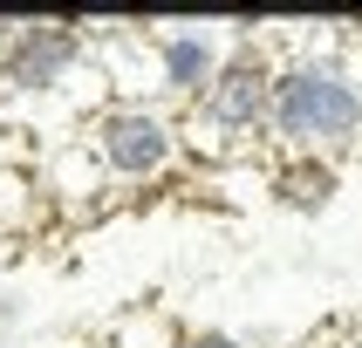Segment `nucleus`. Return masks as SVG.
Listing matches in <instances>:
<instances>
[{
	"instance_id": "obj_1",
	"label": "nucleus",
	"mask_w": 362,
	"mask_h": 348,
	"mask_svg": "<svg viewBox=\"0 0 362 348\" xmlns=\"http://www.w3.org/2000/svg\"><path fill=\"white\" fill-rule=\"evenodd\" d=\"M267 143L281 157H328L342 164L362 143V76L335 41L322 48H287L281 41V76H274V109H267Z\"/></svg>"
},
{
	"instance_id": "obj_2",
	"label": "nucleus",
	"mask_w": 362,
	"mask_h": 348,
	"mask_svg": "<svg viewBox=\"0 0 362 348\" xmlns=\"http://www.w3.org/2000/svg\"><path fill=\"white\" fill-rule=\"evenodd\" d=\"M274 76H281V35H233V55L212 76L192 109L178 116V143L205 164H233L253 143H267V109H274Z\"/></svg>"
},
{
	"instance_id": "obj_3",
	"label": "nucleus",
	"mask_w": 362,
	"mask_h": 348,
	"mask_svg": "<svg viewBox=\"0 0 362 348\" xmlns=\"http://www.w3.org/2000/svg\"><path fill=\"white\" fill-rule=\"evenodd\" d=\"M89 143V157L103 164V178L110 184H158L178 171L185 143H178V116L164 109V102H96L76 130Z\"/></svg>"
},
{
	"instance_id": "obj_4",
	"label": "nucleus",
	"mask_w": 362,
	"mask_h": 348,
	"mask_svg": "<svg viewBox=\"0 0 362 348\" xmlns=\"http://www.w3.org/2000/svg\"><path fill=\"white\" fill-rule=\"evenodd\" d=\"M144 55H151V89L164 109H192L212 89V76L233 55L226 20H144Z\"/></svg>"
},
{
	"instance_id": "obj_5",
	"label": "nucleus",
	"mask_w": 362,
	"mask_h": 348,
	"mask_svg": "<svg viewBox=\"0 0 362 348\" xmlns=\"http://www.w3.org/2000/svg\"><path fill=\"white\" fill-rule=\"evenodd\" d=\"M82 68H89V20L35 14V20H21L14 41L0 48V89H7V96H21V102L62 96Z\"/></svg>"
},
{
	"instance_id": "obj_6",
	"label": "nucleus",
	"mask_w": 362,
	"mask_h": 348,
	"mask_svg": "<svg viewBox=\"0 0 362 348\" xmlns=\"http://www.w3.org/2000/svg\"><path fill=\"white\" fill-rule=\"evenodd\" d=\"M35 171H41V191H48V205H62V212H96L103 191H110L103 164L89 157V143H82V137H62L55 150L35 164Z\"/></svg>"
},
{
	"instance_id": "obj_7",
	"label": "nucleus",
	"mask_w": 362,
	"mask_h": 348,
	"mask_svg": "<svg viewBox=\"0 0 362 348\" xmlns=\"http://www.w3.org/2000/svg\"><path fill=\"white\" fill-rule=\"evenodd\" d=\"M335 184H342V171L328 157H281V171H274V198L287 205V212H328L335 205Z\"/></svg>"
},
{
	"instance_id": "obj_8",
	"label": "nucleus",
	"mask_w": 362,
	"mask_h": 348,
	"mask_svg": "<svg viewBox=\"0 0 362 348\" xmlns=\"http://www.w3.org/2000/svg\"><path fill=\"white\" fill-rule=\"evenodd\" d=\"M41 212H48L41 171L35 164H0V232H35Z\"/></svg>"
},
{
	"instance_id": "obj_9",
	"label": "nucleus",
	"mask_w": 362,
	"mask_h": 348,
	"mask_svg": "<svg viewBox=\"0 0 362 348\" xmlns=\"http://www.w3.org/2000/svg\"><path fill=\"white\" fill-rule=\"evenodd\" d=\"M171 342H178V321L158 307H123L103 335V348H171Z\"/></svg>"
},
{
	"instance_id": "obj_10",
	"label": "nucleus",
	"mask_w": 362,
	"mask_h": 348,
	"mask_svg": "<svg viewBox=\"0 0 362 348\" xmlns=\"http://www.w3.org/2000/svg\"><path fill=\"white\" fill-rule=\"evenodd\" d=\"M171 348H253V342H240L233 328H178Z\"/></svg>"
}]
</instances>
